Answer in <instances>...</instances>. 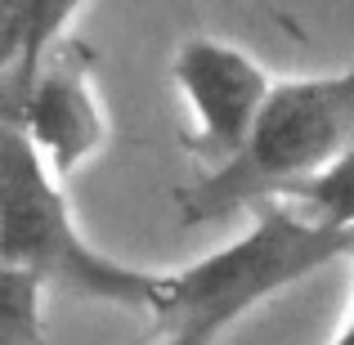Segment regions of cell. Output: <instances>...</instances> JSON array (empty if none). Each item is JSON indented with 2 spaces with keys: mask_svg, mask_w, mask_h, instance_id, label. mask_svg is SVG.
I'll return each instance as SVG.
<instances>
[{
  "mask_svg": "<svg viewBox=\"0 0 354 345\" xmlns=\"http://www.w3.org/2000/svg\"><path fill=\"white\" fill-rule=\"evenodd\" d=\"M162 345H216L229 332V323H220L216 314L202 310H171L162 319Z\"/></svg>",
  "mask_w": 354,
  "mask_h": 345,
  "instance_id": "obj_8",
  "label": "cell"
},
{
  "mask_svg": "<svg viewBox=\"0 0 354 345\" xmlns=\"http://www.w3.org/2000/svg\"><path fill=\"white\" fill-rule=\"evenodd\" d=\"M0 265L36 274L45 287L162 319L175 292V274L113 260L77 229L63 180L23 126L5 121L0 135Z\"/></svg>",
  "mask_w": 354,
  "mask_h": 345,
  "instance_id": "obj_1",
  "label": "cell"
},
{
  "mask_svg": "<svg viewBox=\"0 0 354 345\" xmlns=\"http://www.w3.org/2000/svg\"><path fill=\"white\" fill-rule=\"evenodd\" d=\"M86 0H5L0 14V99L18 95L45 54L63 41V27Z\"/></svg>",
  "mask_w": 354,
  "mask_h": 345,
  "instance_id": "obj_5",
  "label": "cell"
},
{
  "mask_svg": "<svg viewBox=\"0 0 354 345\" xmlns=\"http://www.w3.org/2000/svg\"><path fill=\"white\" fill-rule=\"evenodd\" d=\"M175 90L189 99L193 126L184 130V148L202 162L225 166L251 139L256 117L274 95V77L238 45L216 36H193L175 54Z\"/></svg>",
  "mask_w": 354,
  "mask_h": 345,
  "instance_id": "obj_3",
  "label": "cell"
},
{
  "mask_svg": "<svg viewBox=\"0 0 354 345\" xmlns=\"http://www.w3.org/2000/svg\"><path fill=\"white\" fill-rule=\"evenodd\" d=\"M354 148V68L332 77H296L274 81L265 113L256 117L251 139L184 189L180 207L184 225H211V220L238 216L260 202L292 198L310 180L328 175Z\"/></svg>",
  "mask_w": 354,
  "mask_h": 345,
  "instance_id": "obj_2",
  "label": "cell"
},
{
  "mask_svg": "<svg viewBox=\"0 0 354 345\" xmlns=\"http://www.w3.org/2000/svg\"><path fill=\"white\" fill-rule=\"evenodd\" d=\"M0 104H5V121L32 135V144L45 153L59 180L81 171L108 144V117L95 95V54L81 41L63 36L45 54L36 77Z\"/></svg>",
  "mask_w": 354,
  "mask_h": 345,
  "instance_id": "obj_4",
  "label": "cell"
},
{
  "mask_svg": "<svg viewBox=\"0 0 354 345\" xmlns=\"http://www.w3.org/2000/svg\"><path fill=\"white\" fill-rule=\"evenodd\" d=\"M41 292H45V283L36 274L0 265V345H45Z\"/></svg>",
  "mask_w": 354,
  "mask_h": 345,
  "instance_id": "obj_6",
  "label": "cell"
},
{
  "mask_svg": "<svg viewBox=\"0 0 354 345\" xmlns=\"http://www.w3.org/2000/svg\"><path fill=\"white\" fill-rule=\"evenodd\" d=\"M332 345H337V341H332Z\"/></svg>",
  "mask_w": 354,
  "mask_h": 345,
  "instance_id": "obj_9",
  "label": "cell"
},
{
  "mask_svg": "<svg viewBox=\"0 0 354 345\" xmlns=\"http://www.w3.org/2000/svg\"><path fill=\"white\" fill-rule=\"evenodd\" d=\"M292 202L301 216L319 220V225H337V229H350L354 225V148L346 157H341L337 166H332L328 175H319V180H310L305 189H296Z\"/></svg>",
  "mask_w": 354,
  "mask_h": 345,
  "instance_id": "obj_7",
  "label": "cell"
}]
</instances>
